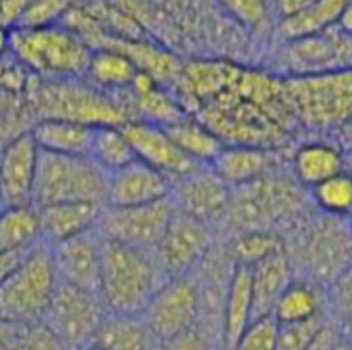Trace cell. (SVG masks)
<instances>
[{
  "instance_id": "obj_29",
  "label": "cell",
  "mask_w": 352,
  "mask_h": 350,
  "mask_svg": "<svg viewBox=\"0 0 352 350\" xmlns=\"http://www.w3.org/2000/svg\"><path fill=\"white\" fill-rule=\"evenodd\" d=\"M320 288L309 281L294 279L278 298L272 316L278 322H300L323 316Z\"/></svg>"
},
{
  "instance_id": "obj_24",
  "label": "cell",
  "mask_w": 352,
  "mask_h": 350,
  "mask_svg": "<svg viewBox=\"0 0 352 350\" xmlns=\"http://www.w3.org/2000/svg\"><path fill=\"white\" fill-rule=\"evenodd\" d=\"M344 4L345 2L338 0H309V4L297 14L274 23V35L278 42H292L327 32L328 28L337 25Z\"/></svg>"
},
{
  "instance_id": "obj_40",
  "label": "cell",
  "mask_w": 352,
  "mask_h": 350,
  "mask_svg": "<svg viewBox=\"0 0 352 350\" xmlns=\"http://www.w3.org/2000/svg\"><path fill=\"white\" fill-rule=\"evenodd\" d=\"M338 336H340L338 326H335V322L328 319L305 350H333L338 342Z\"/></svg>"
},
{
  "instance_id": "obj_12",
  "label": "cell",
  "mask_w": 352,
  "mask_h": 350,
  "mask_svg": "<svg viewBox=\"0 0 352 350\" xmlns=\"http://www.w3.org/2000/svg\"><path fill=\"white\" fill-rule=\"evenodd\" d=\"M198 293L189 276L168 279L153 295L142 319L153 338L172 342L198 325Z\"/></svg>"
},
{
  "instance_id": "obj_49",
  "label": "cell",
  "mask_w": 352,
  "mask_h": 350,
  "mask_svg": "<svg viewBox=\"0 0 352 350\" xmlns=\"http://www.w3.org/2000/svg\"><path fill=\"white\" fill-rule=\"evenodd\" d=\"M4 198H2V188H0V208H4Z\"/></svg>"
},
{
  "instance_id": "obj_14",
  "label": "cell",
  "mask_w": 352,
  "mask_h": 350,
  "mask_svg": "<svg viewBox=\"0 0 352 350\" xmlns=\"http://www.w3.org/2000/svg\"><path fill=\"white\" fill-rule=\"evenodd\" d=\"M120 129L131 142L135 158L165 173L172 181H177L201 166L175 146L164 127L153 125L142 120H131L120 125Z\"/></svg>"
},
{
  "instance_id": "obj_9",
  "label": "cell",
  "mask_w": 352,
  "mask_h": 350,
  "mask_svg": "<svg viewBox=\"0 0 352 350\" xmlns=\"http://www.w3.org/2000/svg\"><path fill=\"white\" fill-rule=\"evenodd\" d=\"M172 215L174 206L168 198L141 206H102L96 229L106 241L155 255Z\"/></svg>"
},
{
  "instance_id": "obj_32",
  "label": "cell",
  "mask_w": 352,
  "mask_h": 350,
  "mask_svg": "<svg viewBox=\"0 0 352 350\" xmlns=\"http://www.w3.org/2000/svg\"><path fill=\"white\" fill-rule=\"evenodd\" d=\"M312 199L324 212V215H352V177L342 170L312 188Z\"/></svg>"
},
{
  "instance_id": "obj_2",
  "label": "cell",
  "mask_w": 352,
  "mask_h": 350,
  "mask_svg": "<svg viewBox=\"0 0 352 350\" xmlns=\"http://www.w3.org/2000/svg\"><path fill=\"white\" fill-rule=\"evenodd\" d=\"M165 281L155 255L102 239L98 295L106 314L142 318Z\"/></svg>"
},
{
  "instance_id": "obj_5",
  "label": "cell",
  "mask_w": 352,
  "mask_h": 350,
  "mask_svg": "<svg viewBox=\"0 0 352 350\" xmlns=\"http://www.w3.org/2000/svg\"><path fill=\"white\" fill-rule=\"evenodd\" d=\"M58 286L51 246H33L0 285V321L23 326L41 322Z\"/></svg>"
},
{
  "instance_id": "obj_10",
  "label": "cell",
  "mask_w": 352,
  "mask_h": 350,
  "mask_svg": "<svg viewBox=\"0 0 352 350\" xmlns=\"http://www.w3.org/2000/svg\"><path fill=\"white\" fill-rule=\"evenodd\" d=\"M212 248L214 228L174 210L167 231L155 250V260L168 281L197 271Z\"/></svg>"
},
{
  "instance_id": "obj_48",
  "label": "cell",
  "mask_w": 352,
  "mask_h": 350,
  "mask_svg": "<svg viewBox=\"0 0 352 350\" xmlns=\"http://www.w3.org/2000/svg\"><path fill=\"white\" fill-rule=\"evenodd\" d=\"M148 350H167V349H165V345H164V343H160V342H156V340H155V338H153V342H151V343H149Z\"/></svg>"
},
{
  "instance_id": "obj_34",
  "label": "cell",
  "mask_w": 352,
  "mask_h": 350,
  "mask_svg": "<svg viewBox=\"0 0 352 350\" xmlns=\"http://www.w3.org/2000/svg\"><path fill=\"white\" fill-rule=\"evenodd\" d=\"M278 321L274 316H261L241 333L232 350H276Z\"/></svg>"
},
{
  "instance_id": "obj_6",
  "label": "cell",
  "mask_w": 352,
  "mask_h": 350,
  "mask_svg": "<svg viewBox=\"0 0 352 350\" xmlns=\"http://www.w3.org/2000/svg\"><path fill=\"white\" fill-rule=\"evenodd\" d=\"M297 122L309 129H337L352 120V69L283 78Z\"/></svg>"
},
{
  "instance_id": "obj_43",
  "label": "cell",
  "mask_w": 352,
  "mask_h": 350,
  "mask_svg": "<svg viewBox=\"0 0 352 350\" xmlns=\"http://www.w3.org/2000/svg\"><path fill=\"white\" fill-rule=\"evenodd\" d=\"M337 28H340L347 35H352V2H345L344 4V9L338 16Z\"/></svg>"
},
{
  "instance_id": "obj_13",
  "label": "cell",
  "mask_w": 352,
  "mask_h": 350,
  "mask_svg": "<svg viewBox=\"0 0 352 350\" xmlns=\"http://www.w3.org/2000/svg\"><path fill=\"white\" fill-rule=\"evenodd\" d=\"M231 189L215 175L208 165L198 166L172 184L168 199L175 212L192 217L214 228L226 217Z\"/></svg>"
},
{
  "instance_id": "obj_38",
  "label": "cell",
  "mask_w": 352,
  "mask_h": 350,
  "mask_svg": "<svg viewBox=\"0 0 352 350\" xmlns=\"http://www.w3.org/2000/svg\"><path fill=\"white\" fill-rule=\"evenodd\" d=\"M327 300L340 322L352 318V264L328 286Z\"/></svg>"
},
{
  "instance_id": "obj_39",
  "label": "cell",
  "mask_w": 352,
  "mask_h": 350,
  "mask_svg": "<svg viewBox=\"0 0 352 350\" xmlns=\"http://www.w3.org/2000/svg\"><path fill=\"white\" fill-rule=\"evenodd\" d=\"M164 345L167 350H221L217 343L212 342L198 328L189 329L184 335L177 336V338H174L168 343H164Z\"/></svg>"
},
{
  "instance_id": "obj_22",
  "label": "cell",
  "mask_w": 352,
  "mask_h": 350,
  "mask_svg": "<svg viewBox=\"0 0 352 350\" xmlns=\"http://www.w3.org/2000/svg\"><path fill=\"white\" fill-rule=\"evenodd\" d=\"M98 127L69 120H36L30 129L38 149L63 156H87Z\"/></svg>"
},
{
  "instance_id": "obj_28",
  "label": "cell",
  "mask_w": 352,
  "mask_h": 350,
  "mask_svg": "<svg viewBox=\"0 0 352 350\" xmlns=\"http://www.w3.org/2000/svg\"><path fill=\"white\" fill-rule=\"evenodd\" d=\"M153 336L141 316L106 314L92 345L101 350H148Z\"/></svg>"
},
{
  "instance_id": "obj_8",
  "label": "cell",
  "mask_w": 352,
  "mask_h": 350,
  "mask_svg": "<svg viewBox=\"0 0 352 350\" xmlns=\"http://www.w3.org/2000/svg\"><path fill=\"white\" fill-rule=\"evenodd\" d=\"M276 66L287 75L285 78L352 69V35L335 25L307 39L281 42L276 49Z\"/></svg>"
},
{
  "instance_id": "obj_44",
  "label": "cell",
  "mask_w": 352,
  "mask_h": 350,
  "mask_svg": "<svg viewBox=\"0 0 352 350\" xmlns=\"http://www.w3.org/2000/svg\"><path fill=\"white\" fill-rule=\"evenodd\" d=\"M338 331H340V336L345 340L347 343L352 345V318L345 319L338 325Z\"/></svg>"
},
{
  "instance_id": "obj_50",
  "label": "cell",
  "mask_w": 352,
  "mask_h": 350,
  "mask_svg": "<svg viewBox=\"0 0 352 350\" xmlns=\"http://www.w3.org/2000/svg\"><path fill=\"white\" fill-rule=\"evenodd\" d=\"M85 350H101V349H98V347H94V345H89Z\"/></svg>"
},
{
  "instance_id": "obj_35",
  "label": "cell",
  "mask_w": 352,
  "mask_h": 350,
  "mask_svg": "<svg viewBox=\"0 0 352 350\" xmlns=\"http://www.w3.org/2000/svg\"><path fill=\"white\" fill-rule=\"evenodd\" d=\"M69 6L68 2H25L16 28L33 30L59 25Z\"/></svg>"
},
{
  "instance_id": "obj_17",
  "label": "cell",
  "mask_w": 352,
  "mask_h": 350,
  "mask_svg": "<svg viewBox=\"0 0 352 350\" xmlns=\"http://www.w3.org/2000/svg\"><path fill=\"white\" fill-rule=\"evenodd\" d=\"M172 184L174 181L165 173L135 160L124 168L109 173L104 206L124 208L162 201L170 196Z\"/></svg>"
},
{
  "instance_id": "obj_41",
  "label": "cell",
  "mask_w": 352,
  "mask_h": 350,
  "mask_svg": "<svg viewBox=\"0 0 352 350\" xmlns=\"http://www.w3.org/2000/svg\"><path fill=\"white\" fill-rule=\"evenodd\" d=\"M30 250H23V252H12V253H0V285H2L4 279L8 278L16 267H18L19 262L25 259L26 253H28Z\"/></svg>"
},
{
  "instance_id": "obj_30",
  "label": "cell",
  "mask_w": 352,
  "mask_h": 350,
  "mask_svg": "<svg viewBox=\"0 0 352 350\" xmlns=\"http://www.w3.org/2000/svg\"><path fill=\"white\" fill-rule=\"evenodd\" d=\"M89 158L106 173H113L135 162V153L120 127L101 125L96 129Z\"/></svg>"
},
{
  "instance_id": "obj_7",
  "label": "cell",
  "mask_w": 352,
  "mask_h": 350,
  "mask_svg": "<svg viewBox=\"0 0 352 350\" xmlns=\"http://www.w3.org/2000/svg\"><path fill=\"white\" fill-rule=\"evenodd\" d=\"M104 316L98 293L58 281L42 322L58 336L66 350H85L94 342Z\"/></svg>"
},
{
  "instance_id": "obj_20",
  "label": "cell",
  "mask_w": 352,
  "mask_h": 350,
  "mask_svg": "<svg viewBox=\"0 0 352 350\" xmlns=\"http://www.w3.org/2000/svg\"><path fill=\"white\" fill-rule=\"evenodd\" d=\"M248 271H250L252 300H254V319L272 314L281 293L295 279V269L287 246L252 264Z\"/></svg>"
},
{
  "instance_id": "obj_46",
  "label": "cell",
  "mask_w": 352,
  "mask_h": 350,
  "mask_svg": "<svg viewBox=\"0 0 352 350\" xmlns=\"http://www.w3.org/2000/svg\"><path fill=\"white\" fill-rule=\"evenodd\" d=\"M344 172L349 173L352 177V151H349L347 155H344Z\"/></svg>"
},
{
  "instance_id": "obj_18",
  "label": "cell",
  "mask_w": 352,
  "mask_h": 350,
  "mask_svg": "<svg viewBox=\"0 0 352 350\" xmlns=\"http://www.w3.org/2000/svg\"><path fill=\"white\" fill-rule=\"evenodd\" d=\"M280 160V149L224 144L210 168L229 189H238L276 173Z\"/></svg>"
},
{
  "instance_id": "obj_37",
  "label": "cell",
  "mask_w": 352,
  "mask_h": 350,
  "mask_svg": "<svg viewBox=\"0 0 352 350\" xmlns=\"http://www.w3.org/2000/svg\"><path fill=\"white\" fill-rule=\"evenodd\" d=\"M222 11L228 18L232 19V23L241 28H252L258 30L272 18L269 4L265 2H224L221 4Z\"/></svg>"
},
{
  "instance_id": "obj_16",
  "label": "cell",
  "mask_w": 352,
  "mask_h": 350,
  "mask_svg": "<svg viewBox=\"0 0 352 350\" xmlns=\"http://www.w3.org/2000/svg\"><path fill=\"white\" fill-rule=\"evenodd\" d=\"M41 149L25 130L0 149V188L6 206L30 205Z\"/></svg>"
},
{
  "instance_id": "obj_11",
  "label": "cell",
  "mask_w": 352,
  "mask_h": 350,
  "mask_svg": "<svg viewBox=\"0 0 352 350\" xmlns=\"http://www.w3.org/2000/svg\"><path fill=\"white\" fill-rule=\"evenodd\" d=\"M304 248L309 283L328 288L352 264V236L345 217L323 215L307 229Z\"/></svg>"
},
{
  "instance_id": "obj_25",
  "label": "cell",
  "mask_w": 352,
  "mask_h": 350,
  "mask_svg": "<svg viewBox=\"0 0 352 350\" xmlns=\"http://www.w3.org/2000/svg\"><path fill=\"white\" fill-rule=\"evenodd\" d=\"M138 72V66L122 52L111 51V49H98V51H92L85 78L92 85L99 87L101 91L111 92V94H125L131 89Z\"/></svg>"
},
{
  "instance_id": "obj_51",
  "label": "cell",
  "mask_w": 352,
  "mask_h": 350,
  "mask_svg": "<svg viewBox=\"0 0 352 350\" xmlns=\"http://www.w3.org/2000/svg\"><path fill=\"white\" fill-rule=\"evenodd\" d=\"M349 228H351V236H352V215H351V221H349Z\"/></svg>"
},
{
  "instance_id": "obj_21",
  "label": "cell",
  "mask_w": 352,
  "mask_h": 350,
  "mask_svg": "<svg viewBox=\"0 0 352 350\" xmlns=\"http://www.w3.org/2000/svg\"><path fill=\"white\" fill-rule=\"evenodd\" d=\"M254 321V300H252L250 271L247 265L234 264L229 276L228 289L222 307V350H232L241 333Z\"/></svg>"
},
{
  "instance_id": "obj_33",
  "label": "cell",
  "mask_w": 352,
  "mask_h": 350,
  "mask_svg": "<svg viewBox=\"0 0 352 350\" xmlns=\"http://www.w3.org/2000/svg\"><path fill=\"white\" fill-rule=\"evenodd\" d=\"M328 319L323 316L300 322H278L276 350H305Z\"/></svg>"
},
{
  "instance_id": "obj_27",
  "label": "cell",
  "mask_w": 352,
  "mask_h": 350,
  "mask_svg": "<svg viewBox=\"0 0 352 350\" xmlns=\"http://www.w3.org/2000/svg\"><path fill=\"white\" fill-rule=\"evenodd\" d=\"M165 132L175 146L198 165L210 166L215 156L224 148V142L205 123L191 115L165 127Z\"/></svg>"
},
{
  "instance_id": "obj_3",
  "label": "cell",
  "mask_w": 352,
  "mask_h": 350,
  "mask_svg": "<svg viewBox=\"0 0 352 350\" xmlns=\"http://www.w3.org/2000/svg\"><path fill=\"white\" fill-rule=\"evenodd\" d=\"M9 52L30 75L44 80L85 78L92 49L65 25L14 28L9 32Z\"/></svg>"
},
{
  "instance_id": "obj_31",
  "label": "cell",
  "mask_w": 352,
  "mask_h": 350,
  "mask_svg": "<svg viewBox=\"0 0 352 350\" xmlns=\"http://www.w3.org/2000/svg\"><path fill=\"white\" fill-rule=\"evenodd\" d=\"M285 248V239L276 232H265V231H252L234 234L229 248V256L232 259L234 264L247 265L250 267L252 264L272 253L280 252Z\"/></svg>"
},
{
  "instance_id": "obj_19",
  "label": "cell",
  "mask_w": 352,
  "mask_h": 350,
  "mask_svg": "<svg viewBox=\"0 0 352 350\" xmlns=\"http://www.w3.org/2000/svg\"><path fill=\"white\" fill-rule=\"evenodd\" d=\"M41 219L42 241L49 246L85 234L98 228L102 205L96 203H58L36 208Z\"/></svg>"
},
{
  "instance_id": "obj_23",
  "label": "cell",
  "mask_w": 352,
  "mask_h": 350,
  "mask_svg": "<svg viewBox=\"0 0 352 350\" xmlns=\"http://www.w3.org/2000/svg\"><path fill=\"white\" fill-rule=\"evenodd\" d=\"M344 170V155L327 142H307L292 156V175L304 188H316Z\"/></svg>"
},
{
  "instance_id": "obj_1",
  "label": "cell",
  "mask_w": 352,
  "mask_h": 350,
  "mask_svg": "<svg viewBox=\"0 0 352 350\" xmlns=\"http://www.w3.org/2000/svg\"><path fill=\"white\" fill-rule=\"evenodd\" d=\"M25 91L30 111L38 120H69L92 127H120L135 120L129 92L111 94L87 78L44 80L28 75Z\"/></svg>"
},
{
  "instance_id": "obj_4",
  "label": "cell",
  "mask_w": 352,
  "mask_h": 350,
  "mask_svg": "<svg viewBox=\"0 0 352 350\" xmlns=\"http://www.w3.org/2000/svg\"><path fill=\"white\" fill-rule=\"evenodd\" d=\"M109 173L87 156H63L41 151L33 181V208L58 203L106 205Z\"/></svg>"
},
{
  "instance_id": "obj_42",
  "label": "cell",
  "mask_w": 352,
  "mask_h": 350,
  "mask_svg": "<svg viewBox=\"0 0 352 350\" xmlns=\"http://www.w3.org/2000/svg\"><path fill=\"white\" fill-rule=\"evenodd\" d=\"M18 326L0 321V350H12Z\"/></svg>"
},
{
  "instance_id": "obj_36",
  "label": "cell",
  "mask_w": 352,
  "mask_h": 350,
  "mask_svg": "<svg viewBox=\"0 0 352 350\" xmlns=\"http://www.w3.org/2000/svg\"><path fill=\"white\" fill-rule=\"evenodd\" d=\"M12 350H66V347L41 321L18 326Z\"/></svg>"
},
{
  "instance_id": "obj_15",
  "label": "cell",
  "mask_w": 352,
  "mask_h": 350,
  "mask_svg": "<svg viewBox=\"0 0 352 350\" xmlns=\"http://www.w3.org/2000/svg\"><path fill=\"white\" fill-rule=\"evenodd\" d=\"M59 283L98 293L102 238L98 229L51 246Z\"/></svg>"
},
{
  "instance_id": "obj_47",
  "label": "cell",
  "mask_w": 352,
  "mask_h": 350,
  "mask_svg": "<svg viewBox=\"0 0 352 350\" xmlns=\"http://www.w3.org/2000/svg\"><path fill=\"white\" fill-rule=\"evenodd\" d=\"M333 350H352V345L351 343L345 342L342 336H338V342H337V345H335Z\"/></svg>"
},
{
  "instance_id": "obj_45",
  "label": "cell",
  "mask_w": 352,
  "mask_h": 350,
  "mask_svg": "<svg viewBox=\"0 0 352 350\" xmlns=\"http://www.w3.org/2000/svg\"><path fill=\"white\" fill-rule=\"evenodd\" d=\"M6 52H9V30L0 26V58H4Z\"/></svg>"
},
{
  "instance_id": "obj_26",
  "label": "cell",
  "mask_w": 352,
  "mask_h": 350,
  "mask_svg": "<svg viewBox=\"0 0 352 350\" xmlns=\"http://www.w3.org/2000/svg\"><path fill=\"white\" fill-rule=\"evenodd\" d=\"M42 241L41 219L32 205L0 208V253L30 250Z\"/></svg>"
}]
</instances>
